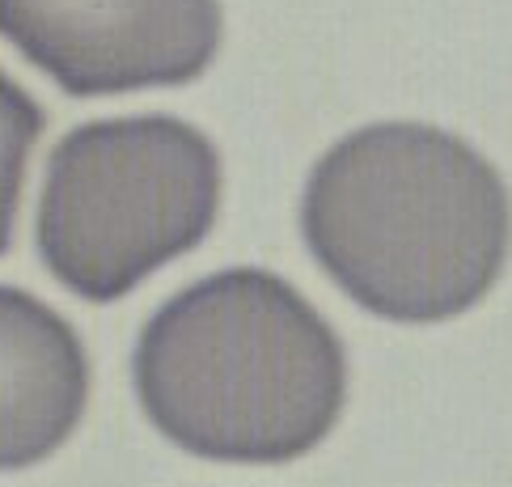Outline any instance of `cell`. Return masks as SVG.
<instances>
[{
  "label": "cell",
  "mask_w": 512,
  "mask_h": 487,
  "mask_svg": "<svg viewBox=\"0 0 512 487\" xmlns=\"http://www.w3.org/2000/svg\"><path fill=\"white\" fill-rule=\"evenodd\" d=\"M309 255L390 322H445L479 305L512 250L500 170L432 123L390 119L343 136L305 183Z\"/></svg>",
  "instance_id": "obj_1"
},
{
  "label": "cell",
  "mask_w": 512,
  "mask_h": 487,
  "mask_svg": "<svg viewBox=\"0 0 512 487\" xmlns=\"http://www.w3.org/2000/svg\"><path fill=\"white\" fill-rule=\"evenodd\" d=\"M132 373L161 437L212 462L305 458L331 437L347 399L335 327L259 267L208 276L161 305Z\"/></svg>",
  "instance_id": "obj_2"
},
{
  "label": "cell",
  "mask_w": 512,
  "mask_h": 487,
  "mask_svg": "<svg viewBox=\"0 0 512 487\" xmlns=\"http://www.w3.org/2000/svg\"><path fill=\"white\" fill-rule=\"evenodd\" d=\"M221 208V157L174 115L98 119L47 161L39 250L85 301H115L208 238Z\"/></svg>",
  "instance_id": "obj_3"
},
{
  "label": "cell",
  "mask_w": 512,
  "mask_h": 487,
  "mask_svg": "<svg viewBox=\"0 0 512 487\" xmlns=\"http://www.w3.org/2000/svg\"><path fill=\"white\" fill-rule=\"evenodd\" d=\"M0 34L72 98L187 85L221 47V0H0Z\"/></svg>",
  "instance_id": "obj_4"
},
{
  "label": "cell",
  "mask_w": 512,
  "mask_h": 487,
  "mask_svg": "<svg viewBox=\"0 0 512 487\" xmlns=\"http://www.w3.org/2000/svg\"><path fill=\"white\" fill-rule=\"evenodd\" d=\"M85 394L89 360L77 331L22 288H0V471L56 454Z\"/></svg>",
  "instance_id": "obj_5"
},
{
  "label": "cell",
  "mask_w": 512,
  "mask_h": 487,
  "mask_svg": "<svg viewBox=\"0 0 512 487\" xmlns=\"http://www.w3.org/2000/svg\"><path fill=\"white\" fill-rule=\"evenodd\" d=\"M39 132H43L39 106L30 102L26 89H17L0 72V250L9 246L17 195H22V178H26V157Z\"/></svg>",
  "instance_id": "obj_6"
}]
</instances>
